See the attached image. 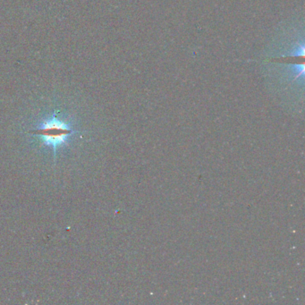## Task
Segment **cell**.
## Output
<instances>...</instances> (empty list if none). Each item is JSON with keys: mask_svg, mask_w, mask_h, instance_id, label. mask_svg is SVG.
Returning <instances> with one entry per match:
<instances>
[{"mask_svg": "<svg viewBox=\"0 0 305 305\" xmlns=\"http://www.w3.org/2000/svg\"><path fill=\"white\" fill-rule=\"evenodd\" d=\"M30 133L39 137L42 144L52 148L54 156H57L58 150L68 144L75 130L70 121L59 116L58 112H53L44 117L37 124V127L30 131Z\"/></svg>", "mask_w": 305, "mask_h": 305, "instance_id": "1", "label": "cell"}]
</instances>
